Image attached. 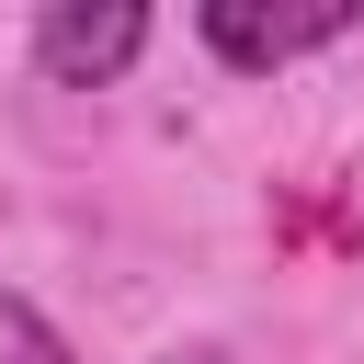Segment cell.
<instances>
[{"mask_svg": "<svg viewBox=\"0 0 364 364\" xmlns=\"http://www.w3.org/2000/svg\"><path fill=\"white\" fill-rule=\"evenodd\" d=\"M364 11L353 0H296V11H273V0H193V34L239 68V80H262V68H296V57H318V46H341Z\"/></svg>", "mask_w": 364, "mask_h": 364, "instance_id": "obj_1", "label": "cell"}, {"mask_svg": "<svg viewBox=\"0 0 364 364\" xmlns=\"http://www.w3.org/2000/svg\"><path fill=\"white\" fill-rule=\"evenodd\" d=\"M136 57H148V11L136 0H57V11H34V80H57V91H102Z\"/></svg>", "mask_w": 364, "mask_h": 364, "instance_id": "obj_2", "label": "cell"}, {"mask_svg": "<svg viewBox=\"0 0 364 364\" xmlns=\"http://www.w3.org/2000/svg\"><path fill=\"white\" fill-rule=\"evenodd\" d=\"M0 364H68V341L46 330V307H23V296H0Z\"/></svg>", "mask_w": 364, "mask_h": 364, "instance_id": "obj_3", "label": "cell"}]
</instances>
